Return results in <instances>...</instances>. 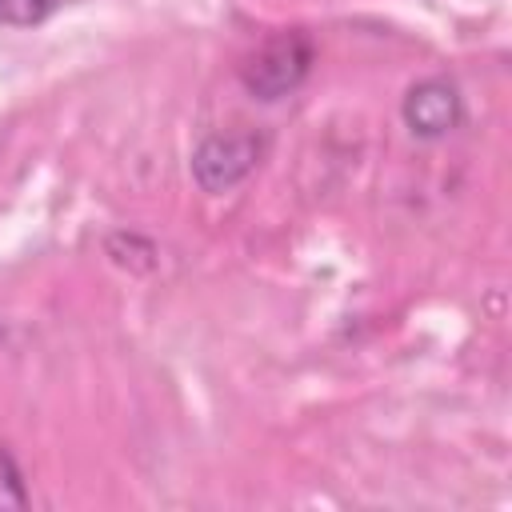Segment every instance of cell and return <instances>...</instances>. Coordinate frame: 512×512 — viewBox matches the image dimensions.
Here are the masks:
<instances>
[{
	"label": "cell",
	"mask_w": 512,
	"mask_h": 512,
	"mask_svg": "<svg viewBox=\"0 0 512 512\" xmlns=\"http://www.w3.org/2000/svg\"><path fill=\"white\" fill-rule=\"evenodd\" d=\"M268 156V136L256 128H236V132H212L192 148V180L208 192H232L244 184Z\"/></svg>",
	"instance_id": "cell-2"
},
{
	"label": "cell",
	"mask_w": 512,
	"mask_h": 512,
	"mask_svg": "<svg viewBox=\"0 0 512 512\" xmlns=\"http://www.w3.org/2000/svg\"><path fill=\"white\" fill-rule=\"evenodd\" d=\"M400 116L416 140H444L464 124V96H460L456 80L424 76L404 92Z\"/></svg>",
	"instance_id": "cell-3"
},
{
	"label": "cell",
	"mask_w": 512,
	"mask_h": 512,
	"mask_svg": "<svg viewBox=\"0 0 512 512\" xmlns=\"http://www.w3.org/2000/svg\"><path fill=\"white\" fill-rule=\"evenodd\" d=\"M80 0H0V24L8 28H32L44 24L48 16H56L60 8H72Z\"/></svg>",
	"instance_id": "cell-4"
},
{
	"label": "cell",
	"mask_w": 512,
	"mask_h": 512,
	"mask_svg": "<svg viewBox=\"0 0 512 512\" xmlns=\"http://www.w3.org/2000/svg\"><path fill=\"white\" fill-rule=\"evenodd\" d=\"M312 64H316V44H312V36H308L304 28H280V32H272V36H264V40L240 60L236 76H240V84H244V92H248L252 100L272 104V100L296 92V88L308 80Z\"/></svg>",
	"instance_id": "cell-1"
},
{
	"label": "cell",
	"mask_w": 512,
	"mask_h": 512,
	"mask_svg": "<svg viewBox=\"0 0 512 512\" xmlns=\"http://www.w3.org/2000/svg\"><path fill=\"white\" fill-rule=\"evenodd\" d=\"M32 496H28V484H24V472L12 456L8 444H0V508H28Z\"/></svg>",
	"instance_id": "cell-5"
}]
</instances>
